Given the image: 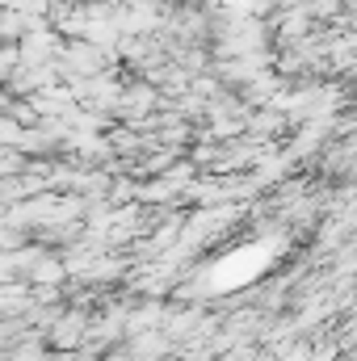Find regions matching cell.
Returning a JSON list of instances; mask_svg holds the SVG:
<instances>
[{"label": "cell", "mask_w": 357, "mask_h": 361, "mask_svg": "<svg viewBox=\"0 0 357 361\" xmlns=\"http://www.w3.org/2000/svg\"><path fill=\"white\" fill-rule=\"evenodd\" d=\"M89 315L85 311H63L55 324H51V345L55 349H76L80 341H85V332H89Z\"/></svg>", "instance_id": "6da1fadb"}, {"label": "cell", "mask_w": 357, "mask_h": 361, "mask_svg": "<svg viewBox=\"0 0 357 361\" xmlns=\"http://www.w3.org/2000/svg\"><path fill=\"white\" fill-rule=\"evenodd\" d=\"M282 130H290V118H286L277 105H269V109H253V114H248V139L277 143V139H282Z\"/></svg>", "instance_id": "7a4b0ae2"}]
</instances>
